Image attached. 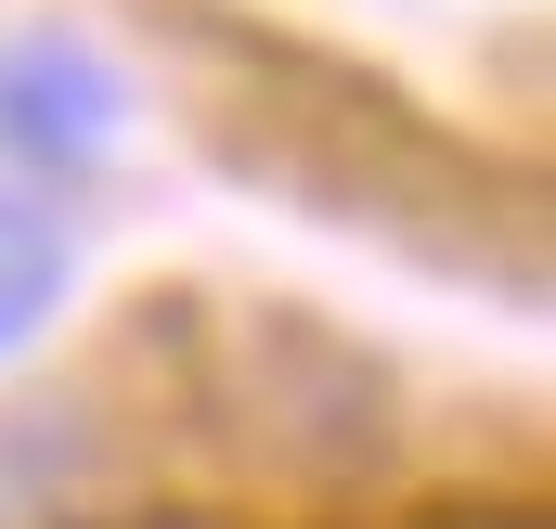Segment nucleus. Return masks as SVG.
I'll list each match as a JSON object with an SVG mask.
<instances>
[{"label": "nucleus", "mask_w": 556, "mask_h": 529, "mask_svg": "<svg viewBox=\"0 0 556 529\" xmlns=\"http://www.w3.org/2000/svg\"><path fill=\"white\" fill-rule=\"evenodd\" d=\"M52 297H65V233H52V207L0 194V349H26V336L52 323Z\"/></svg>", "instance_id": "nucleus-3"}, {"label": "nucleus", "mask_w": 556, "mask_h": 529, "mask_svg": "<svg viewBox=\"0 0 556 529\" xmlns=\"http://www.w3.org/2000/svg\"><path fill=\"white\" fill-rule=\"evenodd\" d=\"M117 65L91 52V39H65V26H39L13 65H0V142L26 155V168H104V142H117Z\"/></svg>", "instance_id": "nucleus-1"}, {"label": "nucleus", "mask_w": 556, "mask_h": 529, "mask_svg": "<svg viewBox=\"0 0 556 529\" xmlns=\"http://www.w3.org/2000/svg\"><path fill=\"white\" fill-rule=\"evenodd\" d=\"M78 465H91V413H78V400H13V413H0V529L65 517Z\"/></svg>", "instance_id": "nucleus-2"}]
</instances>
